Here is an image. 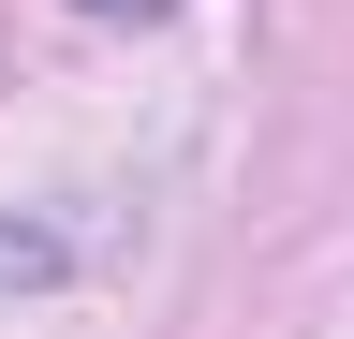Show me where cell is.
<instances>
[{"mask_svg": "<svg viewBox=\"0 0 354 339\" xmlns=\"http://www.w3.org/2000/svg\"><path fill=\"white\" fill-rule=\"evenodd\" d=\"M74 266V236H44V222H0V280H59Z\"/></svg>", "mask_w": 354, "mask_h": 339, "instance_id": "1", "label": "cell"}]
</instances>
